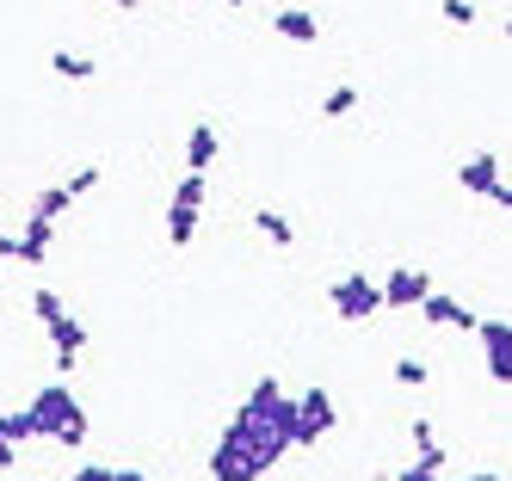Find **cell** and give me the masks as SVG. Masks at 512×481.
I'll return each mask as SVG.
<instances>
[{
    "label": "cell",
    "instance_id": "cell-23",
    "mask_svg": "<svg viewBox=\"0 0 512 481\" xmlns=\"http://www.w3.org/2000/svg\"><path fill=\"white\" fill-rule=\"evenodd\" d=\"M438 13H445V25H475V19H482V13H475V0H445Z\"/></svg>",
    "mask_w": 512,
    "mask_h": 481
},
{
    "label": "cell",
    "instance_id": "cell-14",
    "mask_svg": "<svg viewBox=\"0 0 512 481\" xmlns=\"http://www.w3.org/2000/svg\"><path fill=\"white\" fill-rule=\"evenodd\" d=\"M253 229H260L272 247H290V241H297V229H290V216H284V210H253Z\"/></svg>",
    "mask_w": 512,
    "mask_h": 481
},
{
    "label": "cell",
    "instance_id": "cell-30",
    "mask_svg": "<svg viewBox=\"0 0 512 481\" xmlns=\"http://www.w3.org/2000/svg\"><path fill=\"white\" fill-rule=\"evenodd\" d=\"M223 7H247V0H223Z\"/></svg>",
    "mask_w": 512,
    "mask_h": 481
},
{
    "label": "cell",
    "instance_id": "cell-10",
    "mask_svg": "<svg viewBox=\"0 0 512 481\" xmlns=\"http://www.w3.org/2000/svg\"><path fill=\"white\" fill-rule=\"evenodd\" d=\"M44 333H50V346H56V370H75L81 352H87V327H81L75 315H56Z\"/></svg>",
    "mask_w": 512,
    "mask_h": 481
},
{
    "label": "cell",
    "instance_id": "cell-5",
    "mask_svg": "<svg viewBox=\"0 0 512 481\" xmlns=\"http://www.w3.org/2000/svg\"><path fill=\"white\" fill-rule=\"evenodd\" d=\"M457 185H463L469 198H488V204H500V210L512 204V185H506V173H500V155H488V148L457 167Z\"/></svg>",
    "mask_w": 512,
    "mask_h": 481
},
{
    "label": "cell",
    "instance_id": "cell-16",
    "mask_svg": "<svg viewBox=\"0 0 512 481\" xmlns=\"http://www.w3.org/2000/svg\"><path fill=\"white\" fill-rule=\"evenodd\" d=\"M352 111H358V87H352V81L327 87V99H321V118H352Z\"/></svg>",
    "mask_w": 512,
    "mask_h": 481
},
{
    "label": "cell",
    "instance_id": "cell-12",
    "mask_svg": "<svg viewBox=\"0 0 512 481\" xmlns=\"http://www.w3.org/2000/svg\"><path fill=\"white\" fill-rule=\"evenodd\" d=\"M272 31L284 37V44H315V37H321V19L303 13V7H278V13H272Z\"/></svg>",
    "mask_w": 512,
    "mask_h": 481
},
{
    "label": "cell",
    "instance_id": "cell-2",
    "mask_svg": "<svg viewBox=\"0 0 512 481\" xmlns=\"http://www.w3.org/2000/svg\"><path fill=\"white\" fill-rule=\"evenodd\" d=\"M334 426H340L334 395H327V389H303V395H297V407H290V451H297V444L309 451V444H321Z\"/></svg>",
    "mask_w": 512,
    "mask_h": 481
},
{
    "label": "cell",
    "instance_id": "cell-8",
    "mask_svg": "<svg viewBox=\"0 0 512 481\" xmlns=\"http://www.w3.org/2000/svg\"><path fill=\"white\" fill-rule=\"evenodd\" d=\"M377 290H383V309H420V296L432 290V278L420 266H395Z\"/></svg>",
    "mask_w": 512,
    "mask_h": 481
},
{
    "label": "cell",
    "instance_id": "cell-24",
    "mask_svg": "<svg viewBox=\"0 0 512 481\" xmlns=\"http://www.w3.org/2000/svg\"><path fill=\"white\" fill-rule=\"evenodd\" d=\"M68 481H112V469H105V463H81V469L68 475Z\"/></svg>",
    "mask_w": 512,
    "mask_h": 481
},
{
    "label": "cell",
    "instance_id": "cell-9",
    "mask_svg": "<svg viewBox=\"0 0 512 481\" xmlns=\"http://www.w3.org/2000/svg\"><path fill=\"white\" fill-rule=\"evenodd\" d=\"M50 253H56V222L25 210V229H19V266H44Z\"/></svg>",
    "mask_w": 512,
    "mask_h": 481
},
{
    "label": "cell",
    "instance_id": "cell-28",
    "mask_svg": "<svg viewBox=\"0 0 512 481\" xmlns=\"http://www.w3.org/2000/svg\"><path fill=\"white\" fill-rule=\"evenodd\" d=\"M112 7H118V13H130V7H142V0H112Z\"/></svg>",
    "mask_w": 512,
    "mask_h": 481
},
{
    "label": "cell",
    "instance_id": "cell-1",
    "mask_svg": "<svg viewBox=\"0 0 512 481\" xmlns=\"http://www.w3.org/2000/svg\"><path fill=\"white\" fill-rule=\"evenodd\" d=\"M290 407H297V395H284L278 377H260V383H253V395L235 407V420L223 426V444L247 463L253 481H260L272 463L290 457Z\"/></svg>",
    "mask_w": 512,
    "mask_h": 481
},
{
    "label": "cell",
    "instance_id": "cell-27",
    "mask_svg": "<svg viewBox=\"0 0 512 481\" xmlns=\"http://www.w3.org/2000/svg\"><path fill=\"white\" fill-rule=\"evenodd\" d=\"M112 481H149L142 469H112Z\"/></svg>",
    "mask_w": 512,
    "mask_h": 481
},
{
    "label": "cell",
    "instance_id": "cell-29",
    "mask_svg": "<svg viewBox=\"0 0 512 481\" xmlns=\"http://www.w3.org/2000/svg\"><path fill=\"white\" fill-rule=\"evenodd\" d=\"M432 481H457V475H432ZM469 481H475V475H469Z\"/></svg>",
    "mask_w": 512,
    "mask_h": 481
},
{
    "label": "cell",
    "instance_id": "cell-6",
    "mask_svg": "<svg viewBox=\"0 0 512 481\" xmlns=\"http://www.w3.org/2000/svg\"><path fill=\"white\" fill-rule=\"evenodd\" d=\"M475 340H482V358H488V377L506 389L512 383V321L506 315H475Z\"/></svg>",
    "mask_w": 512,
    "mask_h": 481
},
{
    "label": "cell",
    "instance_id": "cell-7",
    "mask_svg": "<svg viewBox=\"0 0 512 481\" xmlns=\"http://www.w3.org/2000/svg\"><path fill=\"white\" fill-rule=\"evenodd\" d=\"M25 414H31V432H38V438H56V432L68 426V420L81 414V401L68 395L62 383H44L38 395H31V407H25Z\"/></svg>",
    "mask_w": 512,
    "mask_h": 481
},
{
    "label": "cell",
    "instance_id": "cell-26",
    "mask_svg": "<svg viewBox=\"0 0 512 481\" xmlns=\"http://www.w3.org/2000/svg\"><path fill=\"white\" fill-rule=\"evenodd\" d=\"M0 259H19V235L13 229H0Z\"/></svg>",
    "mask_w": 512,
    "mask_h": 481
},
{
    "label": "cell",
    "instance_id": "cell-25",
    "mask_svg": "<svg viewBox=\"0 0 512 481\" xmlns=\"http://www.w3.org/2000/svg\"><path fill=\"white\" fill-rule=\"evenodd\" d=\"M408 438H414V451H420V444H438V432H432V420H414V432H408Z\"/></svg>",
    "mask_w": 512,
    "mask_h": 481
},
{
    "label": "cell",
    "instance_id": "cell-17",
    "mask_svg": "<svg viewBox=\"0 0 512 481\" xmlns=\"http://www.w3.org/2000/svg\"><path fill=\"white\" fill-rule=\"evenodd\" d=\"M68 204H75V198H68V185H44V192L31 198V216H50V222H62V210H68Z\"/></svg>",
    "mask_w": 512,
    "mask_h": 481
},
{
    "label": "cell",
    "instance_id": "cell-3",
    "mask_svg": "<svg viewBox=\"0 0 512 481\" xmlns=\"http://www.w3.org/2000/svg\"><path fill=\"white\" fill-rule=\"evenodd\" d=\"M198 222H204V173H186L173 185V204H167V241L173 247H192L198 241Z\"/></svg>",
    "mask_w": 512,
    "mask_h": 481
},
{
    "label": "cell",
    "instance_id": "cell-19",
    "mask_svg": "<svg viewBox=\"0 0 512 481\" xmlns=\"http://www.w3.org/2000/svg\"><path fill=\"white\" fill-rule=\"evenodd\" d=\"M395 383H401V389H426V383H432L426 358H395Z\"/></svg>",
    "mask_w": 512,
    "mask_h": 481
},
{
    "label": "cell",
    "instance_id": "cell-20",
    "mask_svg": "<svg viewBox=\"0 0 512 481\" xmlns=\"http://www.w3.org/2000/svg\"><path fill=\"white\" fill-rule=\"evenodd\" d=\"M99 179H105V167H99V161H87L81 173H68V198H87V192H93Z\"/></svg>",
    "mask_w": 512,
    "mask_h": 481
},
{
    "label": "cell",
    "instance_id": "cell-32",
    "mask_svg": "<svg viewBox=\"0 0 512 481\" xmlns=\"http://www.w3.org/2000/svg\"><path fill=\"white\" fill-rule=\"evenodd\" d=\"M186 7H198V0H186Z\"/></svg>",
    "mask_w": 512,
    "mask_h": 481
},
{
    "label": "cell",
    "instance_id": "cell-22",
    "mask_svg": "<svg viewBox=\"0 0 512 481\" xmlns=\"http://www.w3.org/2000/svg\"><path fill=\"white\" fill-rule=\"evenodd\" d=\"M56 444H62V451H81V444H87V407H81V414L56 432Z\"/></svg>",
    "mask_w": 512,
    "mask_h": 481
},
{
    "label": "cell",
    "instance_id": "cell-18",
    "mask_svg": "<svg viewBox=\"0 0 512 481\" xmlns=\"http://www.w3.org/2000/svg\"><path fill=\"white\" fill-rule=\"evenodd\" d=\"M0 438H7V444H31V438H38L25 407H7V414H0Z\"/></svg>",
    "mask_w": 512,
    "mask_h": 481
},
{
    "label": "cell",
    "instance_id": "cell-11",
    "mask_svg": "<svg viewBox=\"0 0 512 481\" xmlns=\"http://www.w3.org/2000/svg\"><path fill=\"white\" fill-rule=\"evenodd\" d=\"M420 321H426V327H463V333H469V327H475V309H463L457 296H445V290H426V296H420Z\"/></svg>",
    "mask_w": 512,
    "mask_h": 481
},
{
    "label": "cell",
    "instance_id": "cell-15",
    "mask_svg": "<svg viewBox=\"0 0 512 481\" xmlns=\"http://www.w3.org/2000/svg\"><path fill=\"white\" fill-rule=\"evenodd\" d=\"M50 68L62 74V81H93V74H99V62H93V56H81V50H56V56H50Z\"/></svg>",
    "mask_w": 512,
    "mask_h": 481
},
{
    "label": "cell",
    "instance_id": "cell-21",
    "mask_svg": "<svg viewBox=\"0 0 512 481\" xmlns=\"http://www.w3.org/2000/svg\"><path fill=\"white\" fill-rule=\"evenodd\" d=\"M31 315H38V321L50 327L56 315H68V303H62V296H56V290H38V296H31Z\"/></svg>",
    "mask_w": 512,
    "mask_h": 481
},
{
    "label": "cell",
    "instance_id": "cell-31",
    "mask_svg": "<svg viewBox=\"0 0 512 481\" xmlns=\"http://www.w3.org/2000/svg\"><path fill=\"white\" fill-rule=\"evenodd\" d=\"M475 481H500V475H475Z\"/></svg>",
    "mask_w": 512,
    "mask_h": 481
},
{
    "label": "cell",
    "instance_id": "cell-4",
    "mask_svg": "<svg viewBox=\"0 0 512 481\" xmlns=\"http://www.w3.org/2000/svg\"><path fill=\"white\" fill-rule=\"evenodd\" d=\"M327 303H334V315H340V321H371V315L383 309V290H377V278L346 272V278H334Z\"/></svg>",
    "mask_w": 512,
    "mask_h": 481
},
{
    "label": "cell",
    "instance_id": "cell-13",
    "mask_svg": "<svg viewBox=\"0 0 512 481\" xmlns=\"http://www.w3.org/2000/svg\"><path fill=\"white\" fill-rule=\"evenodd\" d=\"M216 155H223V136H216V124H192V136H186V173H210Z\"/></svg>",
    "mask_w": 512,
    "mask_h": 481
}]
</instances>
